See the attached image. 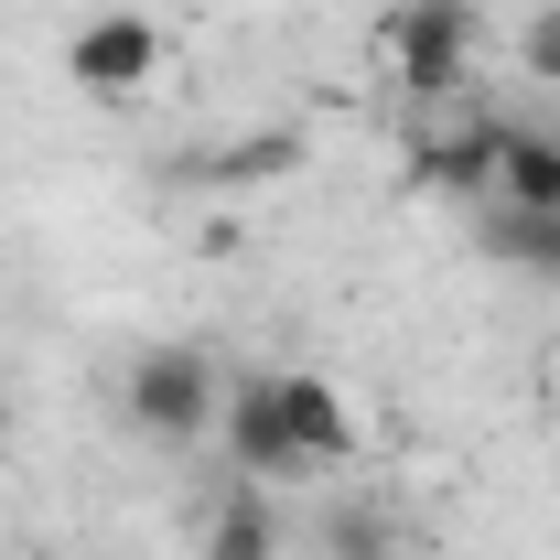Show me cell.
I'll return each instance as SVG.
<instances>
[{
  "instance_id": "277c9868",
  "label": "cell",
  "mask_w": 560,
  "mask_h": 560,
  "mask_svg": "<svg viewBox=\"0 0 560 560\" xmlns=\"http://www.w3.org/2000/svg\"><path fill=\"white\" fill-rule=\"evenodd\" d=\"M270 399H280V431H291V464L302 475H335L355 464V410L324 366H270Z\"/></svg>"
},
{
  "instance_id": "9c48e42d",
  "label": "cell",
  "mask_w": 560,
  "mask_h": 560,
  "mask_svg": "<svg viewBox=\"0 0 560 560\" xmlns=\"http://www.w3.org/2000/svg\"><path fill=\"white\" fill-rule=\"evenodd\" d=\"M486 248L528 280H560V206L550 215H486Z\"/></svg>"
},
{
  "instance_id": "ba28073f",
  "label": "cell",
  "mask_w": 560,
  "mask_h": 560,
  "mask_svg": "<svg viewBox=\"0 0 560 560\" xmlns=\"http://www.w3.org/2000/svg\"><path fill=\"white\" fill-rule=\"evenodd\" d=\"M206 560H280V506H270V486H226V495H215Z\"/></svg>"
},
{
  "instance_id": "30bf717a",
  "label": "cell",
  "mask_w": 560,
  "mask_h": 560,
  "mask_svg": "<svg viewBox=\"0 0 560 560\" xmlns=\"http://www.w3.org/2000/svg\"><path fill=\"white\" fill-rule=\"evenodd\" d=\"M517 66L539 75V86H560V0H550V11H528V22H517Z\"/></svg>"
},
{
  "instance_id": "5b68a950",
  "label": "cell",
  "mask_w": 560,
  "mask_h": 560,
  "mask_svg": "<svg viewBox=\"0 0 560 560\" xmlns=\"http://www.w3.org/2000/svg\"><path fill=\"white\" fill-rule=\"evenodd\" d=\"M215 442H226L237 486H302V464H291V431H280L270 377H237V388H226V420H215Z\"/></svg>"
},
{
  "instance_id": "6da1fadb",
  "label": "cell",
  "mask_w": 560,
  "mask_h": 560,
  "mask_svg": "<svg viewBox=\"0 0 560 560\" xmlns=\"http://www.w3.org/2000/svg\"><path fill=\"white\" fill-rule=\"evenodd\" d=\"M475 0H388L377 11V75L399 97H464L475 75Z\"/></svg>"
},
{
  "instance_id": "8992f818",
  "label": "cell",
  "mask_w": 560,
  "mask_h": 560,
  "mask_svg": "<svg viewBox=\"0 0 560 560\" xmlns=\"http://www.w3.org/2000/svg\"><path fill=\"white\" fill-rule=\"evenodd\" d=\"M495 151H506V119H464L453 140L420 151V184L453 195V206H495Z\"/></svg>"
},
{
  "instance_id": "8fae6325",
  "label": "cell",
  "mask_w": 560,
  "mask_h": 560,
  "mask_svg": "<svg viewBox=\"0 0 560 560\" xmlns=\"http://www.w3.org/2000/svg\"><path fill=\"white\" fill-rule=\"evenodd\" d=\"M335 560H388V517L346 506V517H335Z\"/></svg>"
},
{
  "instance_id": "52a82bcc",
  "label": "cell",
  "mask_w": 560,
  "mask_h": 560,
  "mask_svg": "<svg viewBox=\"0 0 560 560\" xmlns=\"http://www.w3.org/2000/svg\"><path fill=\"white\" fill-rule=\"evenodd\" d=\"M560 206V130H517L506 119V151H495V206L486 215H550Z\"/></svg>"
},
{
  "instance_id": "3957f363",
  "label": "cell",
  "mask_w": 560,
  "mask_h": 560,
  "mask_svg": "<svg viewBox=\"0 0 560 560\" xmlns=\"http://www.w3.org/2000/svg\"><path fill=\"white\" fill-rule=\"evenodd\" d=\"M162 66H173V33H162L151 11H86V22L66 33V75L86 86V97H108V108L151 97Z\"/></svg>"
},
{
  "instance_id": "7c38bea8",
  "label": "cell",
  "mask_w": 560,
  "mask_h": 560,
  "mask_svg": "<svg viewBox=\"0 0 560 560\" xmlns=\"http://www.w3.org/2000/svg\"><path fill=\"white\" fill-rule=\"evenodd\" d=\"M0 410H11V399H0Z\"/></svg>"
},
{
  "instance_id": "7a4b0ae2",
  "label": "cell",
  "mask_w": 560,
  "mask_h": 560,
  "mask_svg": "<svg viewBox=\"0 0 560 560\" xmlns=\"http://www.w3.org/2000/svg\"><path fill=\"white\" fill-rule=\"evenodd\" d=\"M119 399L151 442H215V420H226V377H215L206 346H140L119 366Z\"/></svg>"
}]
</instances>
